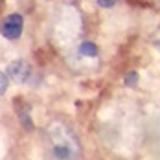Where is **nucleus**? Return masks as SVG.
<instances>
[{
  "label": "nucleus",
  "instance_id": "1",
  "mask_svg": "<svg viewBox=\"0 0 160 160\" xmlns=\"http://www.w3.org/2000/svg\"><path fill=\"white\" fill-rule=\"evenodd\" d=\"M48 160H81V147L72 132L61 122H52L46 129Z\"/></svg>",
  "mask_w": 160,
  "mask_h": 160
},
{
  "label": "nucleus",
  "instance_id": "2",
  "mask_svg": "<svg viewBox=\"0 0 160 160\" xmlns=\"http://www.w3.org/2000/svg\"><path fill=\"white\" fill-rule=\"evenodd\" d=\"M22 28H24V18L18 13H11L8 15L2 24H0V33L2 37H6L8 41H17L22 35Z\"/></svg>",
  "mask_w": 160,
  "mask_h": 160
},
{
  "label": "nucleus",
  "instance_id": "3",
  "mask_svg": "<svg viewBox=\"0 0 160 160\" xmlns=\"http://www.w3.org/2000/svg\"><path fill=\"white\" fill-rule=\"evenodd\" d=\"M8 78L11 81H15L18 85H24V83H28L30 81V76H32V66L28 61H24V59H17L13 63L8 64Z\"/></svg>",
  "mask_w": 160,
  "mask_h": 160
},
{
  "label": "nucleus",
  "instance_id": "4",
  "mask_svg": "<svg viewBox=\"0 0 160 160\" xmlns=\"http://www.w3.org/2000/svg\"><path fill=\"white\" fill-rule=\"evenodd\" d=\"M79 53L85 57H96L98 55V46L90 41H83L79 44Z\"/></svg>",
  "mask_w": 160,
  "mask_h": 160
},
{
  "label": "nucleus",
  "instance_id": "5",
  "mask_svg": "<svg viewBox=\"0 0 160 160\" xmlns=\"http://www.w3.org/2000/svg\"><path fill=\"white\" fill-rule=\"evenodd\" d=\"M8 87H9V78H8V74L0 72V96H4V94H6Z\"/></svg>",
  "mask_w": 160,
  "mask_h": 160
},
{
  "label": "nucleus",
  "instance_id": "6",
  "mask_svg": "<svg viewBox=\"0 0 160 160\" xmlns=\"http://www.w3.org/2000/svg\"><path fill=\"white\" fill-rule=\"evenodd\" d=\"M136 83H138V74L136 72H129L125 76V85L127 87H136Z\"/></svg>",
  "mask_w": 160,
  "mask_h": 160
},
{
  "label": "nucleus",
  "instance_id": "7",
  "mask_svg": "<svg viewBox=\"0 0 160 160\" xmlns=\"http://www.w3.org/2000/svg\"><path fill=\"white\" fill-rule=\"evenodd\" d=\"M118 0H98V6L99 8H112Z\"/></svg>",
  "mask_w": 160,
  "mask_h": 160
}]
</instances>
